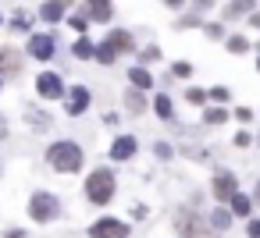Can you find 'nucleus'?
Returning a JSON list of instances; mask_svg holds the SVG:
<instances>
[{
  "instance_id": "9d476101",
  "label": "nucleus",
  "mask_w": 260,
  "mask_h": 238,
  "mask_svg": "<svg viewBox=\"0 0 260 238\" xmlns=\"http://www.w3.org/2000/svg\"><path fill=\"white\" fill-rule=\"evenodd\" d=\"M132 153H136V139H132V135L114 139V146H111V156H114V160H128Z\"/></svg>"
},
{
  "instance_id": "473e14b6",
  "label": "nucleus",
  "mask_w": 260,
  "mask_h": 238,
  "mask_svg": "<svg viewBox=\"0 0 260 238\" xmlns=\"http://www.w3.org/2000/svg\"><path fill=\"white\" fill-rule=\"evenodd\" d=\"M61 4H68V0H61Z\"/></svg>"
},
{
  "instance_id": "dca6fc26",
  "label": "nucleus",
  "mask_w": 260,
  "mask_h": 238,
  "mask_svg": "<svg viewBox=\"0 0 260 238\" xmlns=\"http://www.w3.org/2000/svg\"><path fill=\"white\" fill-rule=\"evenodd\" d=\"M210 224H214L217 231H224V227L232 224V213H228V210H214V213H210Z\"/></svg>"
},
{
  "instance_id": "6ab92c4d",
  "label": "nucleus",
  "mask_w": 260,
  "mask_h": 238,
  "mask_svg": "<svg viewBox=\"0 0 260 238\" xmlns=\"http://www.w3.org/2000/svg\"><path fill=\"white\" fill-rule=\"evenodd\" d=\"M125 100H128V110H132V114H139V110H143V93H136V89H132Z\"/></svg>"
},
{
  "instance_id": "7c9ffc66",
  "label": "nucleus",
  "mask_w": 260,
  "mask_h": 238,
  "mask_svg": "<svg viewBox=\"0 0 260 238\" xmlns=\"http://www.w3.org/2000/svg\"><path fill=\"white\" fill-rule=\"evenodd\" d=\"M168 4H171V8H182V0H168Z\"/></svg>"
},
{
  "instance_id": "4468645a",
  "label": "nucleus",
  "mask_w": 260,
  "mask_h": 238,
  "mask_svg": "<svg viewBox=\"0 0 260 238\" xmlns=\"http://www.w3.org/2000/svg\"><path fill=\"white\" fill-rule=\"evenodd\" d=\"M128 78H132V86H136V89H150V86H153V78H150V71H146V68H132V71H128Z\"/></svg>"
},
{
  "instance_id": "f257e3e1",
  "label": "nucleus",
  "mask_w": 260,
  "mask_h": 238,
  "mask_svg": "<svg viewBox=\"0 0 260 238\" xmlns=\"http://www.w3.org/2000/svg\"><path fill=\"white\" fill-rule=\"evenodd\" d=\"M47 160H50V167H54V171L72 174V171H79V167H82V149H79L75 142H54V146L47 149Z\"/></svg>"
},
{
  "instance_id": "2f4dec72",
  "label": "nucleus",
  "mask_w": 260,
  "mask_h": 238,
  "mask_svg": "<svg viewBox=\"0 0 260 238\" xmlns=\"http://www.w3.org/2000/svg\"><path fill=\"white\" fill-rule=\"evenodd\" d=\"M256 199H260V185H256Z\"/></svg>"
},
{
  "instance_id": "aec40b11",
  "label": "nucleus",
  "mask_w": 260,
  "mask_h": 238,
  "mask_svg": "<svg viewBox=\"0 0 260 238\" xmlns=\"http://www.w3.org/2000/svg\"><path fill=\"white\" fill-rule=\"evenodd\" d=\"M249 8H253V0H232V4H228V18L239 15V11H249Z\"/></svg>"
},
{
  "instance_id": "72a5a7b5",
  "label": "nucleus",
  "mask_w": 260,
  "mask_h": 238,
  "mask_svg": "<svg viewBox=\"0 0 260 238\" xmlns=\"http://www.w3.org/2000/svg\"><path fill=\"white\" fill-rule=\"evenodd\" d=\"M256 68H260V64H256Z\"/></svg>"
},
{
  "instance_id": "7ed1b4c3",
  "label": "nucleus",
  "mask_w": 260,
  "mask_h": 238,
  "mask_svg": "<svg viewBox=\"0 0 260 238\" xmlns=\"http://www.w3.org/2000/svg\"><path fill=\"white\" fill-rule=\"evenodd\" d=\"M29 213H32V220L47 224V220H54V217L61 213V199L50 195V192H32V199H29Z\"/></svg>"
},
{
  "instance_id": "c85d7f7f",
  "label": "nucleus",
  "mask_w": 260,
  "mask_h": 238,
  "mask_svg": "<svg viewBox=\"0 0 260 238\" xmlns=\"http://www.w3.org/2000/svg\"><path fill=\"white\" fill-rule=\"evenodd\" d=\"M0 135H8V125H4V117H0Z\"/></svg>"
},
{
  "instance_id": "9b49d317",
  "label": "nucleus",
  "mask_w": 260,
  "mask_h": 238,
  "mask_svg": "<svg viewBox=\"0 0 260 238\" xmlns=\"http://www.w3.org/2000/svg\"><path fill=\"white\" fill-rule=\"evenodd\" d=\"M86 15L93 22H107L111 18V0H86Z\"/></svg>"
},
{
  "instance_id": "423d86ee",
  "label": "nucleus",
  "mask_w": 260,
  "mask_h": 238,
  "mask_svg": "<svg viewBox=\"0 0 260 238\" xmlns=\"http://www.w3.org/2000/svg\"><path fill=\"white\" fill-rule=\"evenodd\" d=\"M36 89H40L43 100H61V93H64V86H61V78H57L54 71H43L40 82H36Z\"/></svg>"
},
{
  "instance_id": "a211bd4d",
  "label": "nucleus",
  "mask_w": 260,
  "mask_h": 238,
  "mask_svg": "<svg viewBox=\"0 0 260 238\" xmlns=\"http://www.w3.org/2000/svg\"><path fill=\"white\" fill-rule=\"evenodd\" d=\"M93 54H96V50H93L89 39H79V43H75V57H93Z\"/></svg>"
},
{
  "instance_id": "ddd939ff",
  "label": "nucleus",
  "mask_w": 260,
  "mask_h": 238,
  "mask_svg": "<svg viewBox=\"0 0 260 238\" xmlns=\"http://www.w3.org/2000/svg\"><path fill=\"white\" fill-rule=\"evenodd\" d=\"M40 15H43L47 22H61V15H64V4H61V0H47V4L40 8Z\"/></svg>"
},
{
  "instance_id": "412c9836",
  "label": "nucleus",
  "mask_w": 260,
  "mask_h": 238,
  "mask_svg": "<svg viewBox=\"0 0 260 238\" xmlns=\"http://www.w3.org/2000/svg\"><path fill=\"white\" fill-rule=\"evenodd\" d=\"M153 107H157V114H160V117H171V100H168V96H157V103H153Z\"/></svg>"
},
{
  "instance_id": "b1692460",
  "label": "nucleus",
  "mask_w": 260,
  "mask_h": 238,
  "mask_svg": "<svg viewBox=\"0 0 260 238\" xmlns=\"http://www.w3.org/2000/svg\"><path fill=\"white\" fill-rule=\"evenodd\" d=\"M171 75H178V78H189V75H192V68H189V64H185V61H178V64H175V71H171Z\"/></svg>"
},
{
  "instance_id": "f8f14e48",
  "label": "nucleus",
  "mask_w": 260,
  "mask_h": 238,
  "mask_svg": "<svg viewBox=\"0 0 260 238\" xmlns=\"http://www.w3.org/2000/svg\"><path fill=\"white\" fill-rule=\"evenodd\" d=\"M54 39L50 36H32V43H29V50H32V57H40V61H47L50 54H54V47H50Z\"/></svg>"
},
{
  "instance_id": "f3484780",
  "label": "nucleus",
  "mask_w": 260,
  "mask_h": 238,
  "mask_svg": "<svg viewBox=\"0 0 260 238\" xmlns=\"http://www.w3.org/2000/svg\"><path fill=\"white\" fill-rule=\"evenodd\" d=\"M232 210H235V213H239V217H246V213H249V199H246V195H239V192H235V195H232Z\"/></svg>"
},
{
  "instance_id": "c756f323",
  "label": "nucleus",
  "mask_w": 260,
  "mask_h": 238,
  "mask_svg": "<svg viewBox=\"0 0 260 238\" xmlns=\"http://www.w3.org/2000/svg\"><path fill=\"white\" fill-rule=\"evenodd\" d=\"M249 22H253V25H256V29H260V15H253V18H249Z\"/></svg>"
},
{
  "instance_id": "4be33fe9",
  "label": "nucleus",
  "mask_w": 260,
  "mask_h": 238,
  "mask_svg": "<svg viewBox=\"0 0 260 238\" xmlns=\"http://www.w3.org/2000/svg\"><path fill=\"white\" fill-rule=\"evenodd\" d=\"M228 50H232V54H242V50H246V39H242V36H232V39H228Z\"/></svg>"
},
{
  "instance_id": "393cba45",
  "label": "nucleus",
  "mask_w": 260,
  "mask_h": 238,
  "mask_svg": "<svg viewBox=\"0 0 260 238\" xmlns=\"http://www.w3.org/2000/svg\"><path fill=\"white\" fill-rule=\"evenodd\" d=\"M185 100H189V103H203V100H207V93H203V89H189V93H185Z\"/></svg>"
},
{
  "instance_id": "f03ea898",
  "label": "nucleus",
  "mask_w": 260,
  "mask_h": 238,
  "mask_svg": "<svg viewBox=\"0 0 260 238\" xmlns=\"http://www.w3.org/2000/svg\"><path fill=\"white\" fill-rule=\"evenodd\" d=\"M111 195H114V174L107 167H96L89 174V181H86V199L104 206V203H111Z\"/></svg>"
},
{
  "instance_id": "2eb2a0df",
  "label": "nucleus",
  "mask_w": 260,
  "mask_h": 238,
  "mask_svg": "<svg viewBox=\"0 0 260 238\" xmlns=\"http://www.w3.org/2000/svg\"><path fill=\"white\" fill-rule=\"evenodd\" d=\"M0 68H8V71H22V57L15 50H0Z\"/></svg>"
},
{
  "instance_id": "cd10ccee",
  "label": "nucleus",
  "mask_w": 260,
  "mask_h": 238,
  "mask_svg": "<svg viewBox=\"0 0 260 238\" xmlns=\"http://www.w3.org/2000/svg\"><path fill=\"white\" fill-rule=\"evenodd\" d=\"M8 238H25V231H8Z\"/></svg>"
},
{
  "instance_id": "1a4fd4ad",
  "label": "nucleus",
  "mask_w": 260,
  "mask_h": 238,
  "mask_svg": "<svg viewBox=\"0 0 260 238\" xmlns=\"http://www.w3.org/2000/svg\"><path fill=\"white\" fill-rule=\"evenodd\" d=\"M86 107H89V89L86 86H75L68 93V114H82Z\"/></svg>"
},
{
  "instance_id": "6e6552de",
  "label": "nucleus",
  "mask_w": 260,
  "mask_h": 238,
  "mask_svg": "<svg viewBox=\"0 0 260 238\" xmlns=\"http://www.w3.org/2000/svg\"><path fill=\"white\" fill-rule=\"evenodd\" d=\"M104 50H111V54H128V50H132V36H128V32H111V36L104 39Z\"/></svg>"
},
{
  "instance_id": "a878e982",
  "label": "nucleus",
  "mask_w": 260,
  "mask_h": 238,
  "mask_svg": "<svg viewBox=\"0 0 260 238\" xmlns=\"http://www.w3.org/2000/svg\"><path fill=\"white\" fill-rule=\"evenodd\" d=\"M246 234H249V238H260V220H249V227H246Z\"/></svg>"
},
{
  "instance_id": "39448f33",
  "label": "nucleus",
  "mask_w": 260,
  "mask_h": 238,
  "mask_svg": "<svg viewBox=\"0 0 260 238\" xmlns=\"http://www.w3.org/2000/svg\"><path fill=\"white\" fill-rule=\"evenodd\" d=\"M89 238H128V224H121V220H96L93 227H89Z\"/></svg>"
},
{
  "instance_id": "20e7f679",
  "label": "nucleus",
  "mask_w": 260,
  "mask_h": 238,
  "mask_svg": "<svg viewBox=\"0 0 260 238\" xmlns=\"http://www.w3.org/2000/svg\"><path fill=\"white\" fill-rule=\"evenodd\" d=\"M175 231H178L182 238H207V234H210L207 224L200 220V213H192V210H178V213H175Z\"/></svg>"
},
{
  "instance_id": "0eeeda50",
  "label": "nucleus",
  "mask_w": 260,
  "mask_h": 238,
  "mask_svg": "<svg viewBox=\"0 0 260 238\" xmlns=\"http://www.w3.org/2000/svg\"><path fill=\"white\" fill-rule=\"evenodd\" d=\"M210 192L221 199V203H232V195H235V174H228V171H221L217 178H214V185H210Z\"/></svg>"
},
{
  "instance_id": "bb28decb",
  "label": "nucleus",
  "mask_w": 260,
  "mask_h": 238,
  "mask_svg": "<svg viewBox=\"0 0 260 238\" xmlns=\"http://www.w3.org/2000/svg\"><path fill=\"white\" fill-rule=\"evenodd\" d=\"M210 96H214V100H228V89H221V86H217V89H210Z\"/></svg>"
},
{
  "instance_id": "5701e85b",
  "label": "nucleus",
  "mask_w": 260,
  "mask_h": 238,
  "mask_svg": "<svg viewBox=\"0 0 260 238\" xmlns=\"http://www.w3.org/2000/svg\"><path fill=\"white\" fill-rule=\"evenodd\" d=\"M203 121H207V125H221V121H224V110H207Z\"/></svg>"
}]
</instances>
